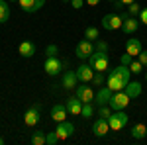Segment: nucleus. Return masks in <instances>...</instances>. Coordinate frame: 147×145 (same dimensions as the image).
<instances>
[{
	"mask_svg": "<svg viewBox=\"0 0 147 145\" xmlns=\"http://www.w3.org/2000/svg\"><path fill=\"white\" fill-rule=\"evenodd\" d=\"M57 135H59V139L63 141V139H69L71 135L75 134V125L67 120H63V122H57V127H55Z\"/></svg>",
	"mask_w": 147,
	"mask_h": 145,
	"instance_id": "nucleus-9",
	"label": "nucleus"
},
{
	"mask_svg": "<svg viewBox=\"0 0 147 145\" xmlns=\"http://www.w3.org/2000/svg\"><path fill=\"white\" fill-rule=\"evenodd\" d=\"M139 12H141V6H139L137 2L127 4V14H129V16H134V18H136V16H139Z\"/></svg>",
	"mask_w": 147,
	"mask_h": 145,
	"instance_id": "nucleus-28",
	"label": "nucleus"
},
{
	"mask_svg": "<svg viewBox=\"0 0 147 145\" xmlns=\"http://www.w3.org/2000/svg\"><path fill=\"white\" fill-rule=\"evenodd\" d=\"M10 18V6L8 0H0V24H6Z\"/></svg>",
	"mask_w": 147,
	"mask_h": 145,
	"instance_id": "nucleus-23",
	"label": "nucleus"
},
{
	"mask_svg": "<svg viewBox=\"0 0 147 145\" xmlns=\"http://www.w3.org/2000/svg\"><path fill=\"white\" fill-rule=\"evenodd\" d=\"M122 26H124V20H122V16H118V14H106V16L102 18V28L108 30V32L120 30Z\"/></svg>",
	"mask_w": 147,
	"mask_h": 145,
	"instance_id": "nucleus-6",
	"label": "nucleus"
},
{
	"mask_svg": "<svg viewBox=\"0 0 147 145\" xmlns=\"http://www.w3.org/2000/svg\"><path fill=\"white\" fill-rule=\"evenodd\" d=\"M32 143L34 145H45V134L43 132H35L32 135Z\"/></svg>",
	"mask_w": 147,
	"mask_h": 145,
	"instance_id": "nucleus-26",
	"label": "nucleus"
},
{
	"mask_svg": "<svg viewBox=\"0 0 147 145\" xmlns=\"http://www.w3.org/2000/svg\"><path fill=\"white\" fill-rule=\"evenodd\" d=\"M131 80V71L127 65H118V67L110 69L108 73V78H106V86L112 90V92H118V90H124V86Z\"/></svg>",
	"mask_w": 147,
	"mask_h": 145,
	"instance_id": "nucleus-1",
	"label": "nucleus"
},
{
	"mask_svg": "<svg viewBox=\"0 0 147 145\" xmlns=\"http://www.w3.org/2000/svg\"><path fill=\"white\" fill-rule=\"evenodd\" d=\"M63 2H71V0H63Z\"/></svg>",
	"mask_w": 147,
	"mask_h": 145,
	"instance_id": "nucleus-42",
	"label": "nucleus"
},
{
	"mask_svg": "<svg viewBox=\"0 0 147 145\" xmlns=\"http://www.w3.org/2000/svg\"><path fill=\"white\" fill-rule=\"evenodd\" d=\"M8 2H18V0H8Z\"/></svg>",
	"mask_w": 147,
	"mask_h": 145,
	"instance_id": "nucleus-41",
	"label": "nucleus"
},
{
	"mask_svg": "<svg viewBox=\"0 0 147 145\" xmlns=\"http://www.w3.org/2000/svg\"><path fill=\"white\" fill-rule=\"evenodd\" d=\"M141 69H143V65H141V63H139V61H131V63H129V71H131V73H141Z\"/></svg>",
	"mask_w": 147,
	"mask_h": 145,
	"instance_id": "nucleus-33",
	"label": "nucleus"
},
{
	"mask_svg": "<svg viewBox=\"0 0 147 145\" xmlns=\"http://www.w3.org/2000/svg\"><path fill=\"white\" fill-rule=\"evenodd\" d=\"M2 143H4V139H2V137H0V145H2Z\"/></svg>",
	"mask_w": 147,
	"mask_h": 145,
	"instance_id": "nucleus-40",
	"label": "nucleus"
},
{
	"mask_svg": "<svg viewBox=\"0 0 147 145\" xmlns=\"http://www.w3.org/2000/svg\"><path fill=\"white\" fill-rule=\"evenodd\" d=\"M141 49H143V45H141V41L137 37H129L125 41V53H129L131 57H137L141 53Z\"/></svg>",
	"mask_w": 147,
	"mask_h": 145,
	"instance_id": "nucleus-16",
	"label": "nucleus"
},
{
	"mask_svg": "<svg viewBox=\"0 0 147 145\" xmlns=\"http://www.w3.org/2000/svg\"><path fill=\"white\" fill-rule=\"evenodd\" d=\"M57 141H61L59 135H57V132H49V134L45 135V145H55Z\"/></svg>",
	"mask_w": 147,
	"mask_h": 145,
	"instance_id": "nucleus-29",
	"label": "nucleus"
},
{
	"mask_svg": "<svg viewBox=\"0 0 147 145\" xmlns=\"http://www.w3.org/2000/svg\"><path fill=\"white\" fill-rule=\"evenodd\" d=\"M110 98H112V90L108 88V86H102L96 94H94V106L98 108V106H106V104H110Z\"/></svg>",
	"mask_w": 147,
	"mask_h": 145,
	"instance_id": "nucleus-11",
	"label": "nucleus"
},
{
	"mask_svg": "<svg viewBox=\"0 0 147 145\" xmlns=\"http://www.w3.org/2000/svg\"><path fill=\"white\" fill-rule=\"evenodd\" d=\"M131 61H134V57L129 55V53H124L122 59H120V63H122V65H127V67H129V63H131Z\"/></svg>",
	"mask_w": 147,
	"mask_h": 145,
	"instance_id": "nucleus-34",
	"label": "nucleus"
},
{
	"mask_svg": "<svg viewBox=\"0 0 147 145\" xmlns=\"http://www.w3.org/2000/svg\"><path fill=\"white\" fill-rule=\"evenodd\" d=\"M137 28H139V20H136L134 16H129V18H125L124 20V26H122V30H124L125 35H131L137 32Z\"/></svg>",
	"mask_w": 147,
	"mask_h": 145,
	"instance_id": "nucleus-20",
	"label": "nucleus"
},
{
	"mask_svg": "<svg viewBox=\"0 0 147 145\" xmlns=\"http://www.w3.org/2000/svg\"><path fill=\"white\" fill-rule=\"evenodd\" d=\"M145 80H147V73H145Z\"/></svg>",
	"mask_w": 147,
	"mask_h": 145,
	"instance_id": "nucleus-43",
	"label": "nucleus"
},
{
	"mask_svg": "<svg viewBox=\"0 0 147 145\" xmlns=\"http://www.w3.org/2000/svg\"><path fill=\"white\" fill-rule=\"evenodd\" d=\"M57 53H59V47H57L55 43H51V45L45 47V57H57Z\"/></svg>",
	"mask_w": 147,
	"mask_h": 145,
	"instance_id": "nucleus-30",
	"label": "nucleus"
},
{
	"mask_svg": "<svg viewBox=\"0 0 147 145\" xmlns=\"http://www.w3.org/2000/svg\"><path fill=\"white\" fill-rule=\"evenodd\" d=\"M129 100H131V98L125 94L124 90L112 92V98H110V108H112V110H124V108H127Z\"/></svg>",
	"mask_w": 147,
	"mask_h": 145,
	"instance_id": "nucleus-5",
	"label": "nucleus"
},
{
	"mask_svg": "<svg viewBox=\"0 0 147 145\" xmlns=\"http://www.w3.org/2000/svg\"><path fill=\"white\" fill-rule=\"evenodd\" d=\"M112 112L114 110L110 108V104H106V106H98V116H100V118H104V120H108Z\"/></svg>",
	"mask_w": 147,
	"mask_h": 145,
	"instance_id": "nucleus-27",
	"label": "nucleus"
},
{
	"mask_svg": "<svg viewBox=\"0 0 147 145\" xmlns=\"http://www.w3.org/2000/svg\"><path fill=\"white\" fill-rule=\"evenodd\" d=\"M94 53V45H92L90 39H82V41H79L77 43V47H75V55L79 57V59H88V57Z\"/></svg>",
	"mask_w": 147,
	"mask_h": 145,
	"instance_id": "nucleus-7",
	"label": "nucleus"
},
{
	"mask_svg": "<svg viewBox=\"0 0 147 145\" xmlns=\"http://www.w3.org/2000/svg\"><path fill=\"white\" fill-rule=\"evenodd\" d=\"M71 6H73L75 10H79V8L84 6V0H71Z\"/></svg>",
	"mask_w": 147,
	"mask_h": 145,
	"instance_id": "nucleus-37",
	"label": "nucleus"
},
{
	"mask_svg": "<svg viewBox=\"0 0 147 145\" xmlns=\"http://www.w3.org/2000/svg\"><path fill=\"white\" fill-rule=\"evenodd\" d=\"M104 80H106L104 73H98V71H96L94 77H92V84H98V86H100V84H104Z\"/></svg>",
	"mask_w": 147,
	"mask_h": 145,
	"instance_id": "nucleus-31",
	"label": "nucleus"
},
{
	"mask_svg": "<svg viewBox=\"0 0 147 145\" xmlns=\"http://www.w3.org/2000/svg\"><path fill=\"white\" fill-rule=\"evenodd\" d=\"M77 98H79L82 104H86V102H92V104H94V92H92V88L86 82L77 84Z\"/></svg>",
	"mask_w": 147,
	"mask_h": 145,
	"instance_id": "nucleus-8",
	"label": "nucleus"
},
{
	"mask_svg": "<svg viewBox=\"0 0 147 145\" xmlns=\"http://www.w3.org/2000/svg\"><path fill=\"white\" fill-rule=\"evenodd\" d=\"M124 92L129 96V98H137V96L141 94V84H139L137 80H129V82L124 86Z\"/></svg>",
	"mask_w": 147,
	"mask_h": 145,
	"instance_id": "nucleus-21",
	"label": "nucleus"
},
{
	"mask_svg": "<svg viewBox=\"0 0 147 145\" xmlns=\"http://www.w3.org/2000/svg\"><path fill=\"white\" fill-rule=\"evenodd\" d=\"M20 2V8L24 12H28V14H34L37 12L43 4H45V0H18Z\"/></svg>",
	"mask_w": 147,
	"mask_h": 145,
	"instance_id": "nucleus-14",
	"label": "nucleus"
},
{
	"mask_svg": "<svg viewBox=\"0 0 147 145\" xmlns=\"http://www.w3.org/2000/svg\"><path fill=\"white\" fill-rule=\"evenodd\" d=\"M108 132H110V123H108V120L98 118L96 122L92 123V134L96 135V137H104V135H108Z\"/></svg>",
	"mask_w": 147,
	"mask_h": 145,
	"instance_id": "nucleus-13",
	"label": "nucleus"
},
{
	"mask_svg": "<svg viewBox=\"0 0 147 145\" xmlns=\"http://www.w3.org/2000/svg\"><path fill=\"white\" fill-rule=\"evenodd\" d=\"M67 110L71 116H80V110H82V102L77 98V94L75 96H69V100H67Z\"/></svg>",
	"mask_w": 147,
	"mask_h": 145,
	"instance_id": "nucleus-18",
	"label": "nucleus"
},
{
	"mask_svg": "<svg viewBox=\"0 0 147 145\" xmlns=\"http://www.w3.org/2000/svg\"><path fill=\"white\" fill-rule=\"evenodd\" d=\"M94 49H96V51H104V53H108V43H106L104 39H98L96 45H94Z\"/></svg>",
	"mask_w": 147,
	"mask_h": 145,
	"instance_id": "nucleus-32",
	"label": "nucleus"
},
{
	"mask_svg": "<svg viewBox=\"0 0 147 145\" xmlns=\"http://www.w3.org/2000/svg\"><path fill=\"white\" fill-rule=\"evenodd\" d=\"M18 51H20V55L26 57V59H30V57L35 55V51H37V47H35L34 41H22L20 47H18Z\"/></svg>",
	"mask_w": 147,
	"mask_h": 145,
	"instance_id": "nucleus-19",
	"label": "nucleus"
},
{
	"mask_svg": "<svg viewBox=\"0 0 147 145\" xmlns=\"http://www.w3.org/2000/svg\"><path fill=\"white\" fill-rule=\"evenodd\" d=\"M84 37H86V39H90V41H96V39L100 37V32H98V28H94V26H88V28L84 30Z\"/></svg>",
	"mask_w": 147,
	"mask_h": 145,
	"instance_id": "nucleus-25",
	"label": "nucleus"
},
{
	"mask_svg": "<svg viewBox=\"0 0 147 145\" xmlns=\"http://www.w3.org/2000/svg\"><path fill=\"white\" fill-rule=\"evenodd\" d=\"M118 2H122L124 6H127V4H131V2H136V0H118Z\"/></svg>",
	"mask_w": 147,
	"mask_h": 145,
	"instance_id": "nucleus-39",
	"label": "nucleus"
},
{
	"mask_svg": "<svg viewBox=\"0 0 147 145\" xmlns=\"http://www.w3.org/2000/svg\"><path fill=\"white\" fill-rule=\"evenodd\" d=\"M92 116H94V104H92V102H86V104H82L80 118H84V120H90Z\"/></svg>",
	"mask_w": 147,
	"mask_h": 145,
	"instance_id": "nucleus-24",
	"label": "nucleus"
},
{
	"mask_svg": "<svg viewBox=\"0 0 147 145\" xmlns=\"http://www.w3.org/2000/svg\"><path fill=\"white\" fill-rule=\"evenodd\" d=\"M92 77H94V69H92L88 63H82V65L77 69V78H79V82H92Z\"/></svg>",
	"mask_w": 147,
	"mask_h": 145,
	"instance_id": "nucleus-12",
	"label": "nucleus"
},
{
	"mask_svg": "<svg viewBox=\"0 0 147 145\" xmlns=\"http://www.w3.org/2000/svg\"><path fill=\"white\" fill-rule=\"evenodd\" d=\"M63 86L67 90L71 88H77V84H79V78H77V71H63V82H61Z\"/></svg>",
	"mask_w": 147,
	"mask_h": 145,
	"instance_id": "nucleus-15",
	"label": "nucleus"
},
{
	"mask_svg": "<svg viewBox=\"0 0 147 145\" xmlns=\"http://www.w3.org/2000/svg\"><path fill=\"white\" fill-rule=\"evenodd\" d=\"M37 122H39V104H34L30 110L24 114V123L28 127H34V125H37Z\"/></svg>",
	"mask_w": 147,
	"mask_h": 145,
	"instance_id": "nucleus-10",
	"label": "nucleus"
},
{
	"mask_svg": "<svg viewBox=\"0 0 147 145\" xmlns=\"http://www.w3.org/2000/svg\"><path fill=\"white\" fill-rule=\"evenodd\" d=\"M127 122H129V116H127L124 110H114L112 114H110V118H108L110 129H114V132H118V129L125 127V125H127Z\"/></svg>",
	"mask_w": 147,
	"mask_h": 145,
	"instance_id": "nucleus-4",
	"label": "nucleus"
},
{
	"mask_svg": "<svg viewBox=\"0 0 147 145\" xmlns=\"http://www.w3.org/2000/svg\"><path fill=\"white\" fill-rule=\"evenodd\" d=\"M139 63H141V65H143V67H147V51L145 49H141V53H139Z\"/></svg>",
	"mask_w": 147,
	"mask_h": 145,
	"instance_id": "nucleus-35",
	"label": "nucleus"
},
{
	"mask_svg": "<svg viewBox=\"0 0 147 145\" xmlns=\"http://www.w3.org/2000/svg\"><path fill=\"white\" fill-rule=\"evenodd\" d=\"M137 18H139V22H141V24H145V26H147V8H141V12H139Z\"/></svg>",
	"mask_w": 147,
	"mask_h": 145,
	"instance_id": "nucleus-36",
	"label": "nucleus"
},
{
	"mask_svg": "<svg viewBox=\"0 0 147 145\" xmlns=\"http://www.w3.org/2000/svg\"><path fill=\"white\" fill-rule=\"evenodd\" d=\"M67 116H69V110L65 104H55L51 108V120L53 122H63V120H67Z\"/></svg>",
	"mask_w": 147,
	"mask_h": 145,
	"instance_id": "nucleus-17",
	"label": "nucleus"
},
{
	"mask_svg": "<svg viewBox=\"0 0 147 145\" xmlns=\"http://www.w3.org/2000/svg\"><path fill=\"white\" fill-rule=\"evenodd\" d=\"M84 2H86L88 6H98V4H100L102 0H84Z\"/></svg>",
	"mask_w": 147,
	"mask_h": 145,
	"instance_id": "nucleus-38",
	"label": "nucleus"
},
{
	"mask_svg": "<svg viewBox=\"0 0 147 145\" xmlns=\"http://www.w3.org/2000/svg\"><path fill=\"white\" fill-rule=\"evenodd\" d=\"M88 65H90L94 71H98V73H104L106 69L110 67V59H108V53H104V51H96V49H94V53L88 57Z\"/></svg>",
	"mask_w": 147,
	"mask_h": 145,
	"instance_id": "nucleus-2",
	"label": "nucleus"
},
{
	"mask_svg": "<svg viewBox=\"0 0 147 145\" xmlns=\"http://www.w3.org/2000/svg\"><path fill=\"white\" fill-rule=\"evenodd\" d=\"M43 69H45V73L49 77H57V75H61L67 69V63L61 61L59 57H47L45 63H43Z\"/></svg>",
	"mask_w": 147,
	"mask_h": 145,
	"instance_id": "nucleus-3",
	"label": "nucleus"
},
{
	"mask_svg": "<svg viewBox=\"0 0 147 145\" xmlns=\"http://www.w3.org/2000/svg\"><path fill=\"white\" fill-rule=\"evenodd\" d=\"M147 135V125L145 123H136L134 127H131V137L134 139H143Z\"/></svg>",
	"mask_w": 147,
	"mask_h": 145,
	"instance_id": "nucleus-22",
	"label": "nucleus"
}]
</instances>
